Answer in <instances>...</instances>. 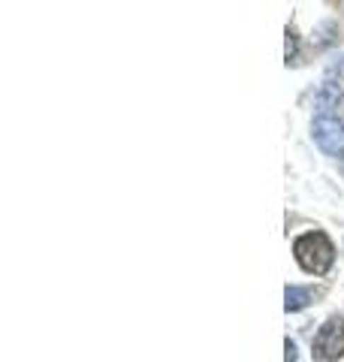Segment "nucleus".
<instances>
[{
    "instance_id": "f257e3e1",
    "label": "nucleus",
    "mask_w": 344,
    "mask_h": 362,
    "mask_svg": "<svg viewBox=\"0 0 344 362\" xmlns=\"http://www.w3.org/2000/svg\"><path fill=\"white\" fill-rule=\"evenodd\" d=\"M293 257L308 275H326L332 269V259H336V247H332L326 233H305L293 242Z\"/></svg>"
},
{
    "instance_id": "20e7f679",
    "label": "nucleus",
    "mask_w": 344,
    "mask_h": 362,
    "mask_svg": "<svg viewBox=\"0 0 344 362\" xmlns=\"http://www.w3.org/2000/svg\"><path fill=\"white\" fill-rule=\"evenodd\" d=\"M284 299H287V302H284V308H287V311H302L305 305L314 299V290H311V287L290 284V287H287V293H284Z\"/></svg>"
},
{
    "instance_id": "423d86ee",
    "label": "nucleus",
    "mask_w": 344,
    "mask_h": 362,
    "mask_svg": "<svg viewBox=\"0 0 344 362\" xmlns=\"http://www.w3.org/2000/svg\"><path fill=\"white\" fill-rule=\"evenodd\" d=\"M284 350H287L284 359H287V362H296V344L290 341V338H287V341H284Z\"/></svg>"
},
{
    "instance_id": "f03ea898",
    "label": "nucleus",
    "mask_w": 344,
    "mask_h": 362,
    "mask_svg": "<svg viewBox=\"0 0 344 362\" xmlns=\"http://www.w3.org/2000/svg\"><path fill=\"white\" fill-rule=\"evenodd\" d=\"M341 356H344V320L341 317H329L314 338V359L336 362Z\"/></svg>"
},
{
    "instance_id": "0eeeda50",
    "label": "nucleus",
    "mask_w": 344,
    "mask_h": 362,
    "mask_svg": "<svg viewBox=\"0 0 344 362\" xmlns=\"http://www.w3.org/2000/svg\"><path fill=\"white\" fill-rule=\"evenodd\" d=\"M341 173H344V157H341Z\"/></svg>"
},
{
    "instance_id": "7ed1b4c3",
    "label": "nucleus",
    "mask_w": 344,
    "mask_h": 362,
    "mask_svg": "<svg viewBox=\"0 0 344 362\" xmlns=\"http://www.w3.org/2000/svg\"><path fill=\"white\" fill-rule=\"evenodd\" d=\"M311 136L323 154H344V124L336 115H317L311 124Z\"/></svg>"
},
{
    "instance_id": "39448f33",
    "label": "nucleus",
    "mask_w": 344,
    "mask_h": 362,
    "mask_svg": "<svg viewBox=\"0 0 344 362\" xmlns=\"http://www.w3.org/2000/svg\"><path fill=\"white\" fill-rule=\"evenodd\" d=\"M296 58V33L287 30V64H290Z\"/></svg>"
}]
</instances>
